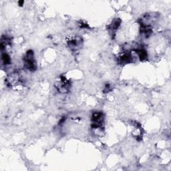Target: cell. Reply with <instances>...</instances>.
Returning a JSON list of instances; mask_svg holds the SVG:
<instances>
[{
  "mask_svg": "<svg viewBox=\"0 0 171 171\" xmlns=\"http://www.w3.org/2000/svg\"><path fill=\"white\" fill-rule=\"evenodd\" d=\"M23 61L24 66H25L26 69L30 71H34L36 70L37 65L35 60H34L33 52L32 50H29L27 52L26 56L23 58Z\"/></svg>",
  "mask_w": 171,
  "mask_h": 171,
  "instance_id": "obj_1",
  "label": "cell"
},
{
  "mask_svg": "<svg viewBox=\"0 0 171 171\" xmlns=\"http://www.w3.org/2000/svg\"><path fill=\"white\" fill-rule=\"evenodd\" d=\"M133 62V57L130 53H124L118 58V62L120 64H127Z\"/></svg>",
  "mask_w": 171,
  "mask_h": 171,
  "instance_id": "obj_2",
  "label": "cell"
},
{
  "mask_svg": "<svg viewBox=\"0 0 171 171\" xmlns=\"http://www.w3.org/2000/svg\"><path fill=\"white\" fill-rule=\"evenodd\" d=\"M121 24V20L119 18H116L114 19L113 22L111 23L110 26H108V29L110 32L112 34V37H113V33L115 34L116 31L118 30Z\"/></svg>",
  "mask_w": 171,
  "mask_h": 171,
  "instance_id": "obj_3",
  "label": "cell"
},
{
  "mask_svg": "<svg viewBox=\"0 0 171 171\" xmlns=\"http://www.w3.org/2000/svg\"><path fill=\"white\" fill-rule=\"evenodd\" d=\"M136 52L138 53L139 59L141 61H144V60L147 59L148 53H147V52H146V51L144 50V48H143V47L138 48L136 50Z\"/></svg>",
  "mask_w": 171,
  "mask_h": 171,
  "instance_id": "obj_4",
  "label": "cell"
},
{
  "mask_svg": "<svg viewBox=\"0 0 171 171\" xmlns=\"http://www.w3.org/2000/svg\"><path fill=\"white\" fill-rule=\"evenodd\" d=\"M2 60L4 65H8L11 63V58L7 53H3L2 55Z\"/></svg>",
  "mask_w": 171,
  "mask_h": 171,
  "instance_id": "obj_5",
  "label": "cell"
},
{
  "mask_svg": "<svg viewBox=\"0 0 171 171\" xmlns=\"http://www.w3.org/2000/svg\"><path fill=\"white\" fill-rule=\"evenodd\" d=\"M23 2L22 1H20V2H19V6H23Z\"/></svg>",
  "mask_w": 171,
  "mask_h": 171,
  "instance_id": "obj_6",
  "label": "cell"
}]
</instances>
